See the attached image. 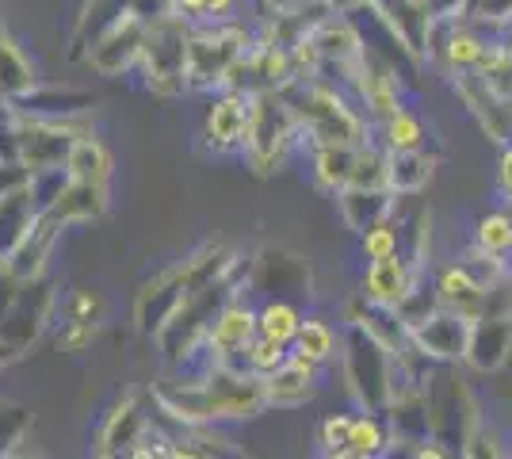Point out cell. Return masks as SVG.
<instances>
[{
    "label": "cell",
    "mask_w": 512,
    "mask_h": 459,
    "mask_svg": "<svg viewBox=\"0 0 512 459\" xmlns=\"http://www.w3.org/2000/svg\"><path fill=\"white\" fill-rule=\"evenodd\" d=\"M153 410L169 425H237L268 410L264 379L237 364H203L184 368L153 383Z\"/></svg>",
    "instance_id": "6da1fadb"
},
{
    "label": "cell",
    "mask_w": 512,
    "mask_h": 459,
    "mask_svg": "<svg viewBox=\"0 0 512 459\" xmlns=\"http://www.w3.org/2000/svg\"><path fill=\"white\" fill-rule=\"evenodd\" d=\"M234 253L226 245H199L195 253L180 257V261L165 264L157 276H150L142 291L134 295V329L146 333V337H157L161 326L172 318V310L192 295L195 287L211 284V280H222L234 272Z\"/></svg>",
    "instance_id": "7a4b0ae2"
},
{
    "label": "cell",
    "mask_w": 512,
    "mask_h": 459,
    "mask_svg": "<svg viewBox=\"0 0 512 459\" xmlns=\"http://www.w3.org/2000/svg\"><path fill=\"white\" fill-rule=\"evenodd\" d=\"M287 104L299 119L302 146L306 142H344L363 146L371 142V119L360 111L356 96L329 77H299L283 88ZM302 153V150H299Z\"/></svg>",
    "instance_id": "3957f363"
},
{
    "label": "cell",
    "mask_w": 512,
    "mask_h": 459,
    "mask_svg": "<svg viewBox=\"0 0 512 459\" xmlns=\"http://www.w3.org/2000/svg\"><path fill=\"white\" fill-rule=\"evenodd\" d=\"M299 150V119H295V111L287 104L283 88H256L253 123H249V138H245V150H241L245 169H253L256 176H272L291 157H299Z\"/></svg>",
    "instance_id": "277c9868"
},
{
    "label": "cell",
    "mask_w": 512,
    "mask_h": 459,
    "mask_svg": "<svg viewBox=\"0 0 512 459\" xmlns=\"http://www.w3.org/2000/svg\"><path fill=\"white\" fill-rule=\"evenodd\" d=\"M253 35V27H245L241 20L195 23V27H188V46H184L188 92H203L207 96L214 88H226V77L249 54Z\"/></svg>",
    "instance_id": "5b68a950"
},
{
    "label": "cell",
    "mask_w": 512,
    "mask_h": 459,
    "mask_svg": "<svg viewBox=\"0 0 512 459\" xmlns=\"http://www.w3.org/2000/svg\"><path fill=\"white\" fill-rule=\"evenodd\" d=\"M341 372H344V387L352 394L356 410H379L383 414L386 402H390V391H394V375H398V356L367 337L363 329L344 326V345H341Z\"/></svg>",
    "instance_id": "8992f818"
},
{
    "label": "cell",
    "mask_w": 512,
    "mask_h": 459,
    "mask_svg": "<svg viewBox=\"0 0 512 459\" xmlns=\"http://www.w3.org/2000/svg\"><path fill=\"white\" fill-rule=\"evenodd\" d=\"M184 46H188V23L172 16L169 8H161L150 16L146 27V43L138 54V73L146 77L142 85L150 88L161 100H176L188 92V77H184Z\"/></svg>",
    "instance_id": "52a82bcc"
},
{
    "label": "cell",
    "mask_w": 512,
    "mask_h": 459,
    "mask_svg": "<svg viewBox=\"0 0 512 459\" xmlns=\"http://www.w3.org/2000/svg\"><path fill=\"white\" fill-rule=\"evenodd\" d=\"M253 88H214L207 92V108L199 119V153L230 161L241 157L249 123H253Z\"/></svg>",
    "instance_id": "ba28073f"
},
{
    "label": "cell",
    "mask_w": 512,
    "mask_h": 459,
    "mask_svg": "<svg viewBox=\"0 0 512 459\" xmlns=\"http://www.w3.org/2000/svg\"><path fill=\"white\" fill-rule=\"evenodd\" d=\"M245 291H249V280L230 287V295L218 303V310L207 322V333H203L199 360L188 368H203V364H237L241 368V352L249 349V341L256 337V303Z\"/></svg>",
    "instance_id": "9c48e42d"
},
{
    "label": "cell",
    "mask_w": 512,
    "mask_h": 459,
    "mask_svg": "<svg viewBox=\"0 0 512 459\" xmlns=\"http://www.w3.org/2000/svg\"><path fill=\"white\" fill-rule=\"evenodd\" d=\"M146 27H150V16H142L134 4L119 8L88 46V66L96 69L100 77H127L130 69L138 66V54H142V43H146Z\"/></svg>",
    "instance_id": "30bf717a"
},
{
    "label": "cell",
    "mask_w": 512,
    "mask_h": 459,
    "mask_svg": "<svg viewBox=\"0 0 512 459\" xmlns=\"http://www.w3.org/2000/svg\"><path fill=\"white\" fill-rule=\"evenodd\" d=\"M153 394L127 391L111 402V410L100 417L96 425V437H92V452L96 456H127L130 444L142 437L153 425Z\"/></svg>",
    "instance_id": "8fae6325"
},
{
    "label": "cell",
    "mask_w": 512,
    "mask_h": 459,
    "mask_svg": "<svg viewBox=\"0 0 512 459\" xmlns=\"http://www.w3.org/2000/svg\"><path fill=\"white\" fill-rule=\"evenodd\" d=\"M467 333L470 322L459 318L455 310L436 306L425 322L409 329V345L417 356H425L428 364H440V368H455L463 364V349H467Z\"/></svg>",
    "instance_id": "7c38bea8"
},
{
    "label": "cell",
    "mask_w": 512,
    "mask_h": 459,
    "mask_svg": "<svg viewBox=\"0 0 512 459\" xmlns=\"http://www.w3.org/2000/svg\"><path fill=\"white\" fill-rule=\"evenodd\" d=\"M425 276H428V268L413 264L406 253H398V257H386V261L363 264L360 291H356V295L375 306H386V310H398V303H402Z\"/></svg>",
    "instance_id": "4fadbf2b"
},
{
    "label": "cell",
    "mask_w": 512,
    "mask_h": 459,
    "mask_svg": "<svg viewBox=\"0 0 512 459\" xmlns=\"http://www.w3.org/2000/svg\"><path fill=\"white\" fill-rule=\"evenodd\" d=\"M512 360V314H482L470 322L463 368L478 375L501 372Z\"/></svg>",
    "instance_id": "5bb4252c"
},
{
    "label": "cell",
    "mask_w": 512,
    "mask_h": 459,
    "mask_svg": "<svg viewBox=\"0 0 512 459\" xmlns=\"http://www.w3.org/2000/svg\"><path fill=\"white\" fill-rule=\"evenodd\" d=\"M325 368L302 360V356H287L272 375H264V402L268 410H302L306 402H314L321 391Z\"/></svg>",
    "instance_id": "9a60e30c"
},
{
    "label": "cell",
    "mask_w": 512,
    "mask_h": 459,
    "mask_svg": "<svg viewBox=\"0 0 512 459\" xmlns=\"http://www.w3.org/2000/svg\"><path fill=\"white\" fill-rule=\"evenodd\" d=\"M451 88H455V96L467 104L470 115L482 123V131L490 134L497 146H509L512 142V104L509 100H501V96L486 85L482 73H459V77H451Z\"/></svg>",
    "instance_id": "2e32d148"
},
{
    "label": "cell",
    "mask_w": 512,
    "mask_h": 459,
    "mask_svg": "<svg viewBox=\"0 0 512 459\" xmlns=\"http://www.w3.org/2000/svg\"><path fill=\"white\" fill-rule=\"evenodd\" d=\"M107 207H111L107 184H85V180H69V176H65L58 196L50 199L46 207H39V211H43L46 219L58 222L62 230H69V226H85V222L104 219Z\"/></svg>",
    "instance_id": "e0dca14e"
},
{
    "label": "cell",
    "mask_w": 512,
    "mask_h": 459,
    "mask_svg": "<svg viewBox=\"0 0 512 459\" xmlns=\"http://www.w3.org/2000/svg\"><path fill=\"white\" fill-rule=\"evenodd\" d=\"M432 291H436V299L444 310H455L459 318H467L474 322L478 314H482V303H486V284L482 280H474V272H470L463 261H444L432 268Z\"/></svg>",
    "instance_id": "ac0fdd59"
},
{
    "label": "cell",
    "mask_w": 512,
    "mask_h": 459,
    "mask_svg": "<svg viewBox=\"0 0 512 459\" xmlns=\"http://www.w3.org/2000/svg\"><path fill=\"white\" fill-rule=\"evenodd\" d=\"M356 150L360 146H344V142H306L299 157L306 165V173H310V184L325 196H337L348 184V176H352Z\"/></svg>",
    "instance_id": "d6986e66"
},
{
    "label": "cell",
    "mask_w": 512,
    "mask_h": 459,
    "mask_svg": "<svg viewBox=\"0 0 512 459\" xmlns=\"http://www.w3.org/2000/svg\"><path fill=\"white\" fill-rule=\"evenodd\" d=\"M341 345H344V326H333L329 318L321 314H302V326L291 341V356H302L318 368H333L341 360Z\"/></svg>",
    "instance_id": "ffe728a7"
},
{
    "label": "cell",
    "mask_w": 512,
    "mask_h": 459,
    "mask_svg": "<svg viewBox=\"0 0 512 459\" xmlns=\"http://www.w3.org/2000/svg\"><path fill=\"white\" fill-rule=\"evenodd\" d=\"M333 199H337V215H341L344 226L352 234H360L371 222L386 219L394 211V199L398 196L390 188H356V184H344Z\"/></svg>",
    "instance_id": "44dd1931"
},
{
    "label": "cell",
    "mask_w": 512,
    "mask_h": 459,
    "mask_svg": "<svg viewBox=\"0 0 512 459\" xmlns=\"http://www.w3.org/2000/svg\"><path fill=\"white\" fill-rule=\"evenodd\" d=\"M394 452V433L390 421L379 410H352V425H348V444H344L341 459H383Z\"/></svg>",
    "instance_id": "7402d4cb"
},
{
    "label": "cell",
    "mask_w": 512,
    "mask_h": 459,
    "mask_svg": "<svg viewBox=\"0 0 512 459\" xmlns=\"http://www.w3.org/2000/svg\"><path fill=\"white\" fill-rule=\"evenodd\" d=\"M371 138H375L386 153L428 150V123L421 119V111H413V104H402L398 111H390L386 119H379V123L371 127Z\"/></svg>",
    "instance_id": "603a6c76"
},
{
    "label": "cell",
    "mask_w": 512,
    "mask_h": 459,
    "mask_svg": "<svg viewBox=\"0 0 512 459\" xmlns=\"http://www.w3.org/2000/svg\"><path fill=\"white\" fill-rule=\"evenodd\" d=\"M65 176L69 180H85V184H111L115 157L104 146V138H96L92 131L77 134L69 153H65Z\"/></svg>",
    "instance_id": "cb8c5ba5"
},
{
    "label": "cell",
    "mask_w": 512,
    "mask_h": 459,
    "mask_svg": "<svg viewBox=\"0 0 512 459\" xmlns=\"http://www.w3.org/2000/svg\"><path fill=\"white\" fill-rule=\"evenodd\" d=\"M440 157L428 150H409V153H390L386 157V188L394 196H425V188L436 176Z\"/></svg>",
    "instance_id": "d4e9b609"
},
{
    "label": "cell",
    "mask_w": 512,
    "mask_h": 459,
    "mask_svg": "<svg viewBox=\"0 0 512 459\" xmlns=\"http://www.w3.org/2000/svg\"><path fill=\"white\" fill-rule=\"evenodd\" d=\"M35 215H39V199L31 192V180H23L8 196H0V257H8L20 245Z\"/></svg>",
    "instance_id": "484cf974"
},
{
    "label": "cell",
    "mask_w": 512,
    "mask_h": 459,
    "mask_svg": "<svg viewBox=\"0 0 512 459\" xmlns=\"http://www.w3.org/2000/svg\"><path fill=\"white\" fill-rule=\"evenodd\" d=\"M39 73L27 62L23 46L8 35H0V100L4 104H23L27 96H35Z\"/></svg>",
    "instance_id": "4316f807"
},
{
    "label": "cell",
    "mask_w": 512,
    "mask_h": 459,
    "mask_svg": "<svg viewBox=\"0 0 512 459\" xmlns=\"http://www.w3.org/2000/svg\"><path fill=\"white\" fill-rule=\"evenodd\" d=\"M299 326H302V306L295 299H287V295H264V299H256V333L260 337H272V341L291 349Z\"/></svg>",
    "instance_id": "83f0119b"
},
{
    "label": "cell",
    "mask_w": 512,
    "mask_h": 459,
    "mask_svg": "<svg viewBox=\"0 0 512 459\" xmlns=\"http://www.w3.org/2000/svg\"><path fill=\"white\" fill-rule=\"evenodd\" d=\"M356 253H360V264L386 261V257L406 253V230H402V215H398V207H394L386 219L371 222L367 230L356 234Z\"/></svg>",
    "instance_id": "f1b7e54d"
},
{
    "label": "cell",
    "mask_w": 512,
    "mask_h": 459,
    "mask_svg": "<svg viewBox=\"0 0 512 459\" xmlns=\"http://www.w3.org/2000/svg\"><path fill=\"white\" fill-rule=\"evenodd\" d=\"M470 245H478L482 253L493 257H509L512 245V203L486 207L478 219L470 222Z\"/></svg>",
    "instance_id": "f546056e"
},
{
    "label": "cell",
    "mask_w": 512,
    "mask_h": 459,
    "mask_svg": "<svg viewBox=\"0 0 512 459\" xmlns=\"http://www.w3.org/2000/svg\"><path fill=\"white\" fill-rule=\"evenodd\" d=\"M107 314H111V303L100 287H69L65 299H58V318H77V322H96V326H107Z\"/></svg>",
    "instance_id": "4dcf8cb0"
},
{
    "label": "cell",
    "mask_w": 512,
    "mask_h": 459,
    "mask_svg": "<svg viewBox=\"0 0 512 459\" xmlns=\"http://www.w3.org/2000/svg\"><path fill=\"white\" fill-rule=\"evenodd\" d=\"M172 16L195 27V23H222V20H237L234 12L241 8V0H165Z\"/></svg>",
    "instance_id": "1f68e13d"
},
{
    "label": "cell",
    "mask_w": 512,
    "mask_h": 459,
    "mask_svg": "<svg viewBox=\"0 0 512 459\" xmlns=\"http://www.w3.org/2000/svg\"><path fill=\"white\" fill-rule=\"evenodd\" d=\"M463 456H470V459L509 456V433H505L497 421H490V417L482 414V421H478L467 433V440H463Z\"/></svg>",
    "instance_id": "d6a6232c"
},
{
    "label": "cell",
    "mask_w": 512,
    "mask_h": 459,
    "mask_svg": "<svg viewBox=\"0 0 512 459\" xmlns=\"http://www.w3.org/2000/svg\"><path fill=\"white\" fill-rule=\"evenodd\" d=\"M287 356H291V349H287V345H279V341H272V337H260V333H256L253 341H249V349L241 352V368L264 379V375L276 372Z\"/></svg>",
    "instance_id": "836d02e7"
},
{
    "label": "cell",
    "mask_w": 512,
    "mask_h": 459,
    "mask_svg": "<svg viewBox=\"0 0 512 459\" xmlns=\"http://www.w3.org/2000/svg\"><path fill=\"white\" fill-rule=\"evenodd\" d=\"M348 425H352V410H341V414H325L314 425V448L321 456L341 459L344 444H348Z\"/></svg>",
    "instance_id": "e575fe53"
},
{
    "label": "cell",
    "mask_w": 512,
    "mask_h": 459,
    "mask_svg": "<svg viewBox=\"0 0 512 459\" xmlns=\"http://www.w3.org/2000/svg\"><path fill=\"white\" fill-rule=\"evenodd\" d=\"M58 322V333H54V341H58V349L69 352V356H81L96 345V337H100V329L96 322H77V318H54Z\"/></svg>",
    "instance_id": "d590c367"
},
{
    "label": "cell",
    "mask_w": 512,
    "mask_h": 459,
    "mask_svg": "<svg viewBox=\"0 0 512 459\" xmlns=\"http://www.w3.org/2000/svg\"><path fill=\"white\" fill-rule=\"evenodd\" d=\"M455 261H463L474 272V280H482V284L490 287L493 280H501V276H509V257H493V253H482L478 245H470L455 257Z\"/></svg>",
    "instance_id": "8d00e7d4"
},
{
    "label": "cell",
    "mask_w": 512,
    "mask_h": 459,
    "mask_svg": "<svg viewBox=\"0 0 512 459\" xmlns=\"http://www.w3.org/2000/svg\"><path fill=\"white\" fill-rule=\"evenodd\" d=\"M497 39H501V46L512 54V16H505V20L497 23Z\"/></svg>",
    "instance_id": "74e56055"
},
{
    "label": "cell",
    "mask_w": 512,
    "mask_h": 459,
    "mask_svg": "<svg viewBox=\"0 0 512 459\" xmlns=\"http://www.w3.org/2000/svg\"><path fill=\"white\" fill-rule=\"evenodd\" d=\"M509 261H512V245H509Z\"/></svg>",
    "instance_id": "f35d334b"
},
{
    "label": "cell",
    "mask_w": 512,
    "mask_h": 459,
    "mask_svg": "<svg viewBox=\"0 0 512 459\" xmlns=\"http://www.w3.org/2000/svg\"><path fill=\"white\" fill-rule=\"evenodd\" d=\"M509 272H512V261H509Z\"/></svg>",
    "instance_id": "ab89813d"
}]
</instances>
